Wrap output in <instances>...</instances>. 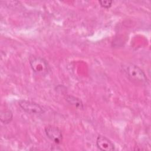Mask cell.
I'll use <instances>...</instances> for the list:
<instances>
[{
    "label": "cell",
    "mask_w": 151,
    "mask_h": 151,
    "mask_svg": "<svg viewBox=\"0 0 151 151\" xmlns=\"http://www.w3.org/2000/svg\"><path fill=\"white\" fill-rule=\"evenodd\" d=\"M121 70L124 74L134 83L146 84L148 83V79L144 71L135 64L125 63L121 66Z\"/></svg>",
    "instance_id": "obj_1"
},
{
    "label": "cell",
    "mask_w": 151,
    "mask_h": 151,
    "mask_svg": "<svg viewBox=\"0 0 151 151\" xmlns=\"http://www.w3.org/2000/svg\"><path fill=\"white\" fill-rule=\"evenodd\" d=\"M29 63L32 70L37 74L47 76L51 71L47 61L41 57L31 56L29 59Z\"/></svg>",
    "instance_id": "obj_2"
},
{
    "label": "cell",
    "mask_w": 151,
    "mask_h": 151,
    "mask_svg": "<svg viewBox=\"0 0 151 151\" xmlns=\"http://www.w3.org/2000/svg\"><path fill=\"white\" fill-rule=\"evenodd\" d=\"M18 105L25 112L35 115L42 114L45 112V110L39 104L26 100H21L18 101Z\"/></svg>",
    "instance_id": "obj_3"
},
{
    "label": "cell",
    "mask_w": 151,
    "mask_h": 151,
    "mask_svg": "<svg viewBox=\"0 0 151 151\" xmlns=\"http://www.w3.org/2000/svg\"><path fill=\"white\" fill-rule=\"evenodd\" d=\"M45 133L47 137L55 144L62 142L63 134L58 127L53 125H48L45 127Z\"/></svg>",
    "instance_id": "obj_4"
},
{
    "label": "cell",
    "mask_w": 151,
    "mask_h": 151,
    "mask_svg": "<svg viewBox=\"0 0 151 151\" xmlns=\"http://www.w3.org/2000/svg\"><path fill=\"white\" fill-rule=\"evenodd\" d=\"M97 147L103 151H110L115 149V146L113 142L106 136L100 134L96 139Z\"/></svg>",
    "instance_id": "obj_5"
},
{
    "label": "cell",
    "mask_w": 151,
    "mask_h": 151,
    "mask_svg": "<svg viewBox=\"0 0 151 151\" xmlns=\"http://www.w3.org/2000/svg\"><path fill=\"white\" fill-rule=\"evenodd\" d=\"M66 101L78 109L83 110L84 109V105L82 101L77 97L68 95L66 97Z\"/></svg>",
    "instance_id": "obj_6"
},
{
    "label": "cell",
    "mask_w": 151,
    "mask_h": 151,
    "mask_svg": "<svg viewBox=\"0 0 151 151\" xmlns=\"http://www.w3.org/2000/svg\"><path fill=\"white\" fill-rule=\"evenodd\" d=\"M13 118L12 112L9 110H2L1 112L0 119L2 123L8 124L11 122Z\"/></svg>",
    "instance_id": "obj_7"
},
{
    "label": "cell",
    "mask_w": 151,
    "mask_h": 151,
    "mask_svg": "<svg viewBox=\"0 0 151 151\" xmlns=\"http://www.w3.org/2000/svg\"><path fill=\"white\" fill-rule=\"evenodd\" d=\"M100 6L104 8H109L113 3L112 1H99Z\"/></svg>",
    "instance_id": "obj_8"
}]
</instances>
